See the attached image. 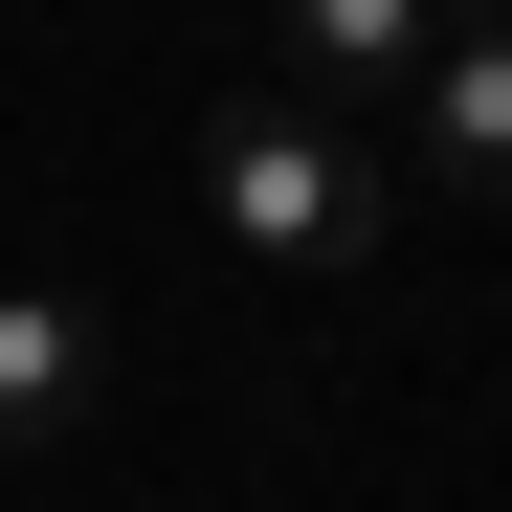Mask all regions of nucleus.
Returning a JSON list of instances; mask_svg holds the SVG:
<instances>
[{"label":"nucleus","mask_w":512,"mask_h":512,"mask_svg":"<svg viewBox=\"0 0 512 512\" xmlns=\"http://www.w3.org/2000/svg\"><path fill=\"white\" fill-rule=\"evenodd\" d=\"M446 23H468V0H290V90H312V112L423 90V67H446Z\"/></svg>","instance_id":"4"},{"label":"nucleus","mask_w":512,"mask_h":512,"mask_svg":"<svg viewBox=\"0 0 512 512\" xmlns=\"http://www.w3.org/2000/svg\"><path fill=\"white\" fill-rule=\"evenodd\" d=\"M90 401H112V312H90V290H0V468L67 446Z\"/></svg>","instance_id":"2"},{"label":"nucleus","mask_w":512,"mask_h":512,"mask_svg":"<svg viewBox=\"0 0 512 512\" xmlns=\"http://www.w3.org/2000/svg\"><path fill=\"white\" fill-rule=\"evenodd\" d=\"M423 179H446V201H490L512 223V23H490V0H468V23H446V67H423Z\"/></svg>","instance_id":"3"},{"label":"nucleus","mask_w":512,"mask_h":512,"mask_svg":"<svg viewBox=\"0 0 512 512\" xmlns=\"http://www.w3.org/2000/svg\"><path fill=\"white\" fill-rule=\"evenodd\" d=\"M201 223L245 245V268H379V245H401V179L357 156V112L245 90V112H201Z\"/></svg>","instance_id":"1"}]
</instances>
